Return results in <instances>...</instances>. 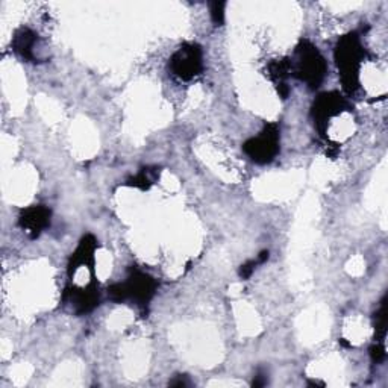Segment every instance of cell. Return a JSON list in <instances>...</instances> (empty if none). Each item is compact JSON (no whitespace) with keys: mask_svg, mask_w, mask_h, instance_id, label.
I'll return each mask as SVG.
<instances>
[{"mask_svg":"<svg viewBox=\"0 0 388 388\" xmlns=\"http://www.w3.org/2000/svg\"><path fill=\"white\" fill-rule=\"evenodd\" d=\"M364 60L366 51L363 49L358 32H350L338 40L335 46V61L346 93L352 94L358 90L359 72Z\"/></svg>","mask_w":388,"mask_h":388,"instance_id":"cell-1","label":"cell"},{"mask_svg":"<svg viewBox=\"0 0 388 388\" xmlns=\"http://www.w3.org/2000/svg\"><path fill=\"white\" fill-rule=\"evenodd\" d=\"M291 73L295 76L305 82L311 90H316L323 82L328 65L323 56L319 52L317 47L308 40H302L297 46L295 55L290 60Z\"/></svg>","mask_w":388,"mask_h":388,"instance_id":"cell-2","label":"cell"},{"mask_svg":"<svg viewBox=\"0 0 388 388\" xmlns=\"http://www.w3.org/2000/svg\"><path fill=\"white\" fill-rule=\"evenodd\" d=\"M158 290V281L150 274L132 267L128 273L125 282H117L108 288V296L111 300L134 302L138 307H147Z\"/></svg>","mask_w":388,"mask_h":388,"instance_id":"cell-3","label":"cell"},{"mask_svg":"<svg viewBox=\"0 0 388 388\" xmlns=\"http://www.w3.org/2000/svg\"><path fill=\"white\" fill-rule=\"evenodd\" d=\"M243 150L257 164L272 163L281 150V128L278 123H267L258 137L246 141Z\"/></svg>","mask_w":388,"mask_h":388,"instance_id":"cell-4","label":"cell"},{"mask_svg":"<svg viewBox=\"0 0 388 388\" xmlns=\"http://www.w3.org/2000/svg\"><path fill=\"white\" fill-rule=\"evenodd\" d=\"M350 111H352V107L340 93L330 91L320 94L314 102V107H312V119H314V126L319 134L326 137L329 123Z\"/></svg>","mask_w":388,"mask_h":388,"instance_id":"cell-5","label":"cell"},{"mask_svg":"<svg viewBox=\"0 0 388 388\" xmlns=\"http://www.w3.org/2000/svg\"><path fill=\"white\" fill-rule=\"evenodd\" d=\"M203 69L202 47L196 43H185L170 58V70L176 78L192 81Z\"/></svg>","mask_w":388,"mask_h":388,"instance_id":"cell-6","label":"cell"},{"mask_svg":"<svg viewBox=\"0 0 388 388\" xmlns=\"http://www.w3.org/2000/svg\"><path fill=\"white\" fill-rule=\"evenodd\" d=\"M51 225V210L43 205L31 206L25 210L20 215L22 229L31 236L36 239L47 226Z\"/></svg>","mask_w":388,"mask_h":388,"instance_id":"cell-7","label":"cell"},{"mask_svg":"<svg viewBox=\"0 0 388 388\" xmlns=\"http://www.w3.org/2000/svg\"><path fill=\"white\" fill-rule=\"evenodd\" d=\"M267 73L270 79L278 87V93L282 99H287L290 94V87L287 85V78L291 74L290 60H276L269 64Z\"/></svg>","mask_w":388,"mask_h":388,"instance_id":"cell-8","label":"cell"},{"mask_svg":"<svg viewBox=\"0 0 388 388\" xmlns=\"http://www.w3.org/2000/svg\"><path fill=\"white\" fill-rule=\"evenodd\" d=\"M36 41H39V35H36L31 29H20L13 41L14 51L22 56L23 60L27 61H35V46Z\"/></svg>","mask_w":388,"mask_h":388,"instance_id":"cell-9","label":"cell"},{"mask_svg":"<svg viewBox=\"0 0 388 388\" xmlns=\"http://www.w3.org/2000/svg\"><path fill=\"white\" fill-rule=\"evenodd\" d=\"M158 176H159V168L146 167L141 170L137 176L129 179L128 185L137 187V188H140V190H149V188L155 184Z\"/></svg>","mask_w":388,"mask_h":388,"instance_id":"cell-10","label":"cell"},{"mask_svg":"<svg viewBox=\"0 0 388 388\" xmlns=\"http://www.w3.org/2000/svg\"><path fill=\"white\" fill-rule=\"evenodd\" d=\"M375 333L376 343L384 344L387 335V296L381 300V307L375 312Z\"/></svg>","mask_w":388,"mask_h":388,"instance_id":"cell-11","label":"cell"},{"mask_svg":"<svg viewBox=\"0 0 388 388\" xmlns=\"http://www.w3.org/2000/svg\"><path fill=\"white\" fill-rule=\"evenodd\" d=\"M225 2H214L211 4V18L215 26H222L225 22Z\"/></svg>","mask_w":388,"mask_h":388,"instance_id":"cell-12","label":"cell"},{"mask_svg":"<svg viewBox=\"0 0 388 388\" xmlns=\"http://www.w3.org/2000/svg\"><path fill=\"white\" fill-rule=\"evenodd\" d=\"M258 264H262V262L260 261V258H257V260H250V261H248V262H244L243 266L240 267V278H241V279H249V278L252 276V273L255 272V269H257Z\"/></svg>","mask_w":388,"mask_h":388,"instance_id":"cell-13","label":"cell"},{"mask_svg":"<svg viewBox=\"0 0 388 388\" xmlns=\"http://www.w3.org/2000/svg\"><path fill=\"white\" fill-rule=\"evenodd\" d=\"M370 356H372V361L375 364H380L382 363L387 354H385V344H381V343H376L372 349H370Z\"/></svg>","mask_w":388,"mask_h":388,"instance_id":"cell-14","label":"cell"},{"mask_svg":"<svg viewBox=\"0 0 388 388\" xmlns=\"http://www.w3.org/2000/svg\"><path fill=\"white\" fill-rule=\"evenodd\" d=\"M255 387H262V385H266L267 384V376H266V372H262V370H258L257 376L253 377V382H252Z\"/></svg>","mask_w":388,"mask_h":388,"instance_id":"cell-15","label":"cell"},{"mask_svg":"<svg viewBox=\"0 0 388 388\" xmlns=\"http://www.w3.org/2000/svg\"><path fill=\"white\" fill-rule=\"evenodd\" d=\"M170 385H173V387H185V385H188L187 376H178L175 381L170 382Z\"/></svg>","mask_w":388,"mask_h":388,"instance_id":"cell-16","label":"cell"}]
</instances>
